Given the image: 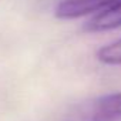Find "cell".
Wrapping results in <instances>:
<instances>
[{
  "label": "cell",
  "mask_w": 121,
  "mask_h": 121,
  "mask_svg": "<svg viewBox=\"0 0 121 121\" xmlns=\"http://www.w3.org/2000/svg\"><path fill=\"white\" fill-rule=\"evenodd\" d=\"M86 121H121V91L95 98L86 115Z\"/></svg>",
  "instance_id": "7a4b0ae2"
},
{
  "label": "cell",
  "mask_w": 121,
  "mask_h": 121,
  "mask_svg": "<svg viewBox=\"0 0 121 121\" xmlns=\"http://www.w3.org/2000/svg\"><path fill=\"white\" fill-rule=\"evenodd\" d=\"M118 0H63L54 9V16L60 20H74L93 13H100Z\"/></svg>",
  "instance_id": "6da1fadb"
},
{
  "label": "cell",
  "mask_w": 121,
  "mask_h": 121,
  "mask_svg": "<svg viewBox=\"0 0 121 121\" xmlns=\"http://www.w3.org/2000/svg\"><path fill=\"white\" fill-rule=\"evenodd\" d=\"M97 60L105 66H121V39H117L97 50Z\"/></svg>",
  "instance_id": "277c9868"
},
{
  "label": "cell",
  "mask_w": 121,
  "mask_h": 121,
  "mask_svg": "<svg viewBox=\"0 0 121 121\" xmlns=\"http://www.w3.org/2000/svg\"><path fill=\"white\" fill-rule=\"evenodd\" d=\"M120 27H121V0L115 2L108 9L97 13L84 24V30L88 33H101Z\"/></svg>",
  "instance_id": "3957f363"
}]
</instances>
